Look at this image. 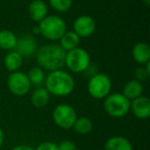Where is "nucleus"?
I'll return each instance as SVG.
<instances>
[{"label":"nucleus","mask_w":150,"mask_h":150,"mask_svg":"<svg viewBox=\"0 0 150 150\" xmlns=\"http://www.w3.org/2000/svg\"><path fill=\"white\" fill-rule=\"evenodd\" d=\"M131 101L125 98L121 93L109 94L104 99V110L113 118H122L129 112Z\"/></svg>","instance_id":"4"},{"label":"nucleus","mask_w":150,"mask_h":150,"mask_svg":"<svg viewBox=\"0 0 150 150\" xmlns=\"http://www.w3.org/2000/svg\"><path fill=\"white\" fill-rule=\"evenodd\" d=\"M72 129L78 135H88L93 129V121L92 119L86 116L77 117L74 125H73Z\"/></svg>","instance_id":"20"},{"label":"nucleus","mask_w":150,"mask_h":150,"mask_svg":"<svg viewBox=\"0 0 150 150\" xmlns=\"http://www.w3.org/2000/svg\"><path fill=\"white\" fill-rule=\"evenodd\" d=\"M11 150H35V149L28 145H18L16 147H13Z\"/></svg>","instance_id":"26"},{"label":"nucleus","mask_w":150,"mask_h":150,"mask_svg":"<svg viewBox=\"0 0 150 150\" xmlns=\"http://www.w3.org/2000/svg\"><path fill=\"white\" fill-rule=\"evenodd\" d=\"M73 31L80 38H88L96 31V22L91 16H79L73 22Z\"/></svg>","instance_id":"9"},{"label":"nucleus","mask_w":150,"mask_h":150,"mask_svg":"<svg viewBox=\"0 0 150 150\" xmlns=\"http://www.w3.org/2000/svg\"><path fill=\"white\" fill-rule=\"evenodd\" d=\"M59 150H77L76 144L71 140H64L60 144H58Z\"/></svg>","instance_id":"25"},{"label":"nucleus","mask_w":150,"mask_h":150,"mask_svg":"<svg viewBox=\"0 0 150 150\" xmlns=\"http://www.w3.org/2000/svg\"><path fill=\"white\" fill-rule=\"evenodd\" d=\"M35 150H59L58 144L52 141H44L36 147Z\"/></svg>","instance_id":"24"},{"label":"nucleus","mask_w":150,"mask_h":150,"mask_svg":"<svg viewBox=\"0 0 150 150\" xmlns=\"http://www.w3.org/2000/svg\"><path fill=\"white\" fill-rule=\"evenodd\" d=\"M36 61L40 68L47 71L63 69L66 52L59 44L50 43L41 46L36 52Z\"/></svg>","instance_id":"2"},{"label":"nucleus","mask_w":150,"mask_h":150,"mask_svg":"<svg viewBox=\"0 0 150 150\" xmlns=\"http://www.w3.org/2000/svg\"><path fill=\"white\" fill-rule=\"evenodd\" d=\"M39 34H41L45 39L50 41H57L67 31L66 22L56 15H47L42 21L38 23Z\"/></svg>","instance_id":"3"},{"label":"nucleus","mask_w":150,"mask_h":150,"mask_svg":"<svg viewBox=\"0 0 150 150\" xmlns=\"http://www.w3.org/2000/svg\"><path fill=\"white\" fill-rule=\"evenodd\" d=\"M91 65V56L84 48L76 47L66 52L65 66L74 73L86 72Z\"/></svg>","instance_id":"5"},{"label":"nucleus","mask_w":150,"mask_h":150,"mask_svg":"<svg viewBox=\"0 0 150 150\" xmlns=\"http://www.w3.org/2000/svg\"><path fill=\"white\" fill-rule=\"evenodd\" d=\"M76 118V111L71 105L59 104L52 111V120L59 127L63 129H72Z\"/></svg>","instance_id":"7"},{"label":"nucleus","mask_w":150,"mask_h":150,"mask_svg":"<svg viewBox=\"0 0 150 150\" xmlns=\"http://www.w3.org/2000/svg\"><path fill=\"white\" fill-rule=\"evenodd\" d=\"M143 93V86H142V82L138 81L136 79L129 80L127 83L123 86L122 93L121 94L127 98L129 101L134 100V99L140 97Z\"/></svg>","instance_id":"17"},{"label":"nucleus","mask_w":150,"mask_h":150,"mask_svg":"<svg viewBox=\"0 0 150 150\" xmlns=\"http://www.w3.org/2000/svg\"><path fill=\"white\" fill-rule=\"evenodd\" d=\"M28 13L32 21L39 23L48 15V6L43 0H33L29 4Z\"/></svg>","instance_id":"12"},{"label":"nucleus","mask_w":150,"mask_h":150,"mask_svg":"<svg viewBox=\"0 0 150 150\" xmlns=\"http://www.w3.org/2000/svg\"><path fill=\"white\" fill-rule=\"evenodd\" d=\"M104 150H134L129 139L122 136H113L109 138L104 145Z\"/></svg>","instance_id":"14"},{"label":"nucleus","mask_w":150,"mask_h":150,"mask_svg":"<svg viewBox=\"0 0 150 150\" xmlns=\"http://www.w3.org/2000/svg\"><path fill=\"white\" fill-rule=\"evenodd\" d=\"M17 35L11 30H0V48L4 50H13L17 44Z\"/></svg>","instance_id":"19"},{"label":"nucleus","mask_w":150,"mask_h":150,"mask_svg":"<svg viewBox=\"0 0 150 150\" xmlns=\"http://www.w3.org/2000/svg\"><path fill=\"white\" fill-rule=\"evenodd\" d=\"M27 76L29 78V81L31 83V86H40L44 82L45 79V73L42 68L38 67H32L29 70V72L27 73Z\"/></svg>","instance_id":"21"},{"label":"nucleus","mask_w":150,"mask_h":150,"mask_svg":"<svg viewBox=\"0 0 150 150\" xmlns=\"http://www.w3.org/2000/svg\"><path fill=\"white\" fill-rule=\"evenodd\" d=\"M112 81L105 73H96L90 78L88 83V93L96 100L105 99L111 93Z\"/></svg>","instance_id":"6"},{"label":"nucleus","mask_w":150,"mask_h":150,"mask_svg":"<svg viewBox=\"0 0 150 150\" xmlns=\"http://www.w3.org/2000/svg\"><path fill=\"white\" fill-rule=\"evenodd\" d=\"M44 88L50 95L56 97H67L75 88V81L73 76L63 69L50 71L45 75Z\"/></svg>","instance_id":"1"},{"label":"nucleus","mask_w":150,"mask_h":150,"mask_svg":"<svg viewBox=\"0 0 150 150\" xmlns=\"http://www.w3.org/2000/svg\"><path fill=\"white\" fill-rule=\"evenodd\" d=\"M6 83L9 92L17 97L26 96L30 92L32 86L27 74L20 70L9 74Z\"/></svg>","instance_id":"8"},{"label":"nucleus","mask_w":150,"mask_h":150,"mask_svg":"<svg viewBox=\"0 0 150 150\" xmlns=\"http://www.w3.org/2000/svg\"><path fill=\"white\" fill-rule=\"evenodd\" d=\"M144 4L146 5V6H149L150 5V0H143Z\"/></svg>","instance_id":"28"},{"label":"nucleus","mask_w":150,"mask_h":150,"mask_svg":"<svg viewBox=\"0 0 150 150\" xmlns=\"http://www.w3.org/2000/svg\"><path fill=\"white\" fill-rule=\"evenodd\" d=\"M59 41H60L59 45L65 52H69V50L78 47L80 43V37L74 31H66L59 39Z\"/></svg>","instance_id":"16"},{"label":"nucleus","mask_w":150,"mask_h":150,"mask_svg":"<svg viewBox=\"0 0 150 150\" xmlns=\"http://www.w3.org/2000/svg\"><path fill=\"white\" fill-rule=\"evenodd\" d=\"M129 111L139 119H147L150 116V100L148 97L141 95L131 101Z\"/></svg>","instance_id":"11"},{"label":"nucleus","mask_w":150,"mask_h":150,"mask_svg":"<svg viewBox=\"0 0 150 150\" xmlns=\"http://www.w3.org/2000/svg\"><path fill=\"white\" fill-rule=\"evenodd\" d=\"M24 58L16 50H9L4 57V66L9 72L19 71L23 65Z\"/></svg>","instance_id":"18"},{"label":"nucleus","mask_w":150,"mask_h":150,"mask_svg":"<svg viewBox=\"0 0 150 150\" xmlns=\"http://www.w3.org/2000/svg\"><path fill=\"white\" fill-rule=\"evenodd\" d=\"M150 75V62L145 64V67H140L135 71V79L142 82L147 79V77Z\"/></svg>","instance_id":"23"},{"label":"nucleus","mask_w":150,"mask_h":150,"mask_svg":"<svg viewBox=\"0 0 150 150\" xmlns=\"http://www.w3.org/2000/svg\"><path fill=\"white\" fill-rule=\"evenodd\" d=\"M50 94L43 86H38L31 95V103L35 108H44L50 102Z\"/></svg>","instance_id":"15"},{"label":"nucleus","mask_w":150,"mask_h":150,"mask_svg":"<svg viewBox=\"0 0 150 150\" xmlns=\"http://www.w3.org/2000/svg\"><path fill=\"white\" fill-rule=\"evenodd\" d=\"M3 142H4V134H3V131L0 127V148L2 147Z\"/></svg>","instance_id":"27"},{"label":"nucleus","mask_w":150,"mask_h":150,"mask_svg":"<svg viewBox=\"0 0 150 150\" xmlns=\"http://www.w3.org/2000/svg\"><path fill=\"white\" fill-rule=\"evenodd\" d=\"M132 56L138 64H147L148 62H150V46L146 42H138L132 50Z\"/></svg>","instance_id":"13"},{"label":"nucleus","mask_w":150,"mask_h":150,"mask_svg":"<svg viewBox=\"0 0 150 150\" xmlns=\"http://www.w3.org/2000/svg\"><path fill=\"white\" fill-rule=\"evenodd\" d=\"M48 3L54 11L63 13L70 11L73 0H48Z\"/></svg>","instance_id":"22"},{"label":"nucleus","mask_w":150,"mask_h":150,"mask_svg":"<svg viewBox=\"0 0 150 150\" xmlns=\"http://www.w3.org/2000/svg\"><path fill=\"white\" fill-rule=\"evenodd\" d=\"M37 41L32 34H24L17 39V44L13 50L19 52L23 58H30L37 52Z\"/></svg>","instance_id":"10"}]
</instances>
